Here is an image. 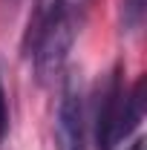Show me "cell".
<instances>
[{
	"mask_svg": "<svg viewBox=\"0 0 147 150\" xmlns=\"http://www.w3.org/2000/svg\"><path fill=\"white\" fill-rule=\"evenodd\" d=\"M6 136V95H3V84H0V144Z\"/></svg>",
	"mask_w": 147,
	"mask_h": 150,
	"instance_id": "cell-5",
	"label": "cell"
},
{
	"mask_svg": "<svg viewBox=\"0 0 147 150\" xmlns=\"http://www.w3.org/2000/svg\"><path fill=\"white\" fill-rule=\"evenodd\" d=\"M55 144L58 150H84V95L75 75H69L61 87L55 115Z\"/></svg>",
	"mask_w": 147,
	"mask_h": 150,
	"instance_id": "cell-3",
	"label": "cell"
},
{
	"mask_svg": "<svg viewBox=\"0 0 147 150\" xmlns=\"http://www.w3.org/2000/svg\"><path fill=\"white\" fill-rule=\"evenodd\" d=\"M141 12H144V0H127V20L130 23H139Z\"/></svg>",
	"mask_w": 147,
	"mask_h": 150,
	"instance_id": "cell-4",
	"label": "cell"
},
{
	"mask_svg": "<svg viewBox=\"0 0 147 150\" xmlns=\"http://www.w3.org/2000/svg\"><path fill=\"white\" fill-rule=\"evenodd\" d=\"M144 118V78L133 84L124 93L121 72L112 69L98 93V110H95V139L98 150H115Z\"/></svg>",
	"mask_w": 147,
	"mask_h": 150,
	"instance_id": "cell-2",
	"label": "cell"
},
{
	"mask_svg": "<svg viewBox=\"0 0 147 150\" xmlns=\"http://www.w3.org/2000/svg\"><path fill=\"white\" fill-rule=\"evenodd\" d=\"M90 0H43L37 9V18L32 20V61L40 81H52L61 75L66 58L72 52V43L84 18H87Z\"/></svg>",
	"mask_w": 147,
	"mask_h": 150,
	"instance_id": "cell-1",
	"label": "cell"
},
{
	"mask_svg": "<svg viewBox=\"0 0 147 150\" xmlns=\"http://www.w3.org/2000/svg\"><path fill=\"white\" fill-rule=\"evenodd\" d=\"M130 150H144V142H141V139H136V142H133V147Z\"/></svg>",
	"mask_w": 147,
	"mask_h": 150,
	"instance_id": "cell-6",
	"label": "cell"
}]
</instances>
